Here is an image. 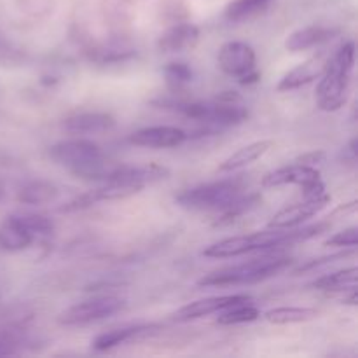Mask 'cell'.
I'll return each instance as SVG.
<instances>
[{
    "instance_id": "1",
    "label": "cell",
    "mask_w": 358,
    "mask_h": 358,
    "mask_svg": "<svg viewBox=\"0 0 358 358\" xmlns=\"http://www.w3.org/2000/svg\"><path fill=\"white\" fill-rule=\"evenodd\" d=\"M327 227L329 224L325 222L304 227V229H294V227L275 229V227H269V231H259V233L245 234V236L224 238V240L215 241L203 250V255L212 259H234L241 257V255L255 254V252H269L280 247H289L297 241L310 240V238L324 233Z\"/></svg>"
},
{
    "instance_id": "2",
    "label": "cell",
    "mask_w": 358,
    "mask_h": 358,
    "mask_svg": "<svg viewBox=\"0 0 358 358\" xmlns=\"http://www.w3.org/2000/svg\"><path fill=\"white\" fill-rule=\"evenodd\" d=\"M49 157L84 180L103 182L114 164L107 163L100 145L86 138L63 140L49 147Z\"/></svg>"
},
{
    "instance_id": "3",
    "label": "cell",
    "mask_w": 358,
    "mask_h": 358,
    "mask_svg": "<svg viewBox=\"0 0 358 358\" xmlns=\"http://www.w3.org/2000/svg\"><path fill=\"white\" fill-rule=\"evenodd\" d=\"M353 66H355V44L350 41L345 42L325 63L317 91L318 107L322 110L334 112L346 103Z\"/></svg>"
},
{
    "instance_id": "4",
    "label": "cell",
    "mask_w": 358,
    "mask_h": 358,
    "mask_svg": "<svg viewBox=\"0 0 358 358\" xmlns=\"http://www.w3.org/2000/svg\"><path fill=\"white\" fill-rule=\"evenodd\" d=\"M289 257L282 255H262L261 259H252L243 264L229 266V268L217 269L208 273L198 282L199 287H231V285H250V283L264 282L280 275L290 266Z\"/></svg>"
},
{
    "instance_id": "5",
    "label": "cell",
    "mask_w": 358,
    "mask_h": 358,
    "mask_svg": "<svg viewBox=\"0 0 358 358\" xmlns=\"http://www.w3.org/2000/svg\"><path fill=\"white\" fill-rule=\"evenodd\" d=\"M243 196L240 180H220L185 189L175 198L180 208L192 212H222Z\"/></svg>"
},
{
    "instance_id": "6",
    "label": "cell",
    "mask_w": 358,
    "mask_h": 358,
    "mask_svg": "<svg viewBox=\"0 0 358 358\" xmlns=\"http://www.w3.org/2000/svg\"><path fill=\"white\" fill-rule=\"evenodd\" d=\"M219 66L243 86H250L261 79V73L257 72V55L247 42H226L219 51Z\"/></svg>"
},
{
    "instance_id": "7",
    "label": "cell",
    "mask_w": 358,
    "mask_h": 358,
    "mask_svg": "<svg viewBox=\"0 0 358 358\" xmlns=\"http://www.w3.org/2000/svg\"><path fill=\"white\" fill-rule=\"evenodd\" d=\"M126 308V301L115 296H98L93 299L83 301V303L72 304L59 315L58 322L66 327H77V325H90L94 322L105 320L114 317L115 313Z\"/></svg>"
},
{
    "instance_id": "8",
    "label": "cell",
    "mask_w": 358,
    "mask_h": 358,
    "mask_svg": "<svg viewBox=\"0 0 358 358\" xmlns=\"http://www.w3.org/2000/svg\"><path fill=\"white\" fill-rule=\"evenodd\" d=\"M170 175V170L161 164H114L103 182H119V184L135 185V187L143 189L147 184H156V182L164 180Z\"/></svg>"
},
{
    "instance_id": "9",
    "label": "cell",
    "mask_w": 358,
    "mask_h": 358,
    "mask_svg": "<svg viewBox=\"0 0 358 358\" xmlns=\"http://www.w3.org/2000/svg\"><path fill=\"white\" fill-rule=\"evenodd\" d=\"M331 203V196L325 192V194L317 196V198H304L301 203H294V205L285 206L283 210H280L271 220H269V227H275V229H290V227H297L299 224H303L304 220H308L310 217L317 215L320 210H324L325 206Z\"/></svg>"
},
{
    "instance_id": "10",
    "label": "cell",
    "mask_w": 358,
    "mask_h": 358,
    "mask_svg": "<svg viewBox=\"0 0 358 358\" xmlns=\"http://www.w3.org/2000/svg\"><path fill=\"white\" fill-rule=\"evenodd\" d=\"M248 301H252V297L247 296V294L206 297V299H199V301H194V303L182 306L177 313H173V320L180 322V324H184V322L198 320V318L219 313V311L226 310V308L234 306V304H240V303H248Z\"/></svg>"
},
{
    "instance_id": "11",
    "label": "cell",
    "mask_w": 358,
    "mask_h": 358,
    "mask_svg": "<svg viewBox=\"0 0 358 358\" xmlns=\"http://www.w3.org/2000/svg\"><path fill=\"white\" fill-rule=\"evenodd\" d=\"M187 138V131L177 126H150L133 133L129 142L133 145L149 147V149H171L182 145Z\"/></svg>"
},
{
    "instance_id": "12",
    "label": "cell",
    "mask_w": 358,
    "mask_h": 358,
    "mask_svg": "<svg viewBox=\"0 0 358 358\" xmlns=\"http://www.w3.org/2000/svg\"><path fill=\"white\" fill-rule=\"evenodd\" d=\"M320 180V171L315 166H306L294 161L292 164L276 168L262 178V187H282V185H299L306 187L311 182Z\"/></svg>"
},
{
    "instance_id": "13",
    "label": "cell",
    "mask_w": 358,
    "mask_h": 358,
    "mask_svg": "<svg viewBox=\"0 0 358 358\" xmlns=\"http://www.w3.org/2000/svg\"><path fill=\"white\" fill-rule=\"evenodd\" d=\"M199 28L192 23H180L168 28L157 38V49L163 52H180L198 44Z\"/></svg>"
},
{
    "instance_id": "14",
    "label": "cell",
    "mask_w": 358,
    "mask_h": 358,
    "mask_svg": "<svg viewBox=\"0 0 358 358\" xmlns=\"http://www.w3.org/2000/svg\"><path fill=\"white\" fill-rule=\"evenodd\" d=\"M325 69V62L322 59V56H313V58L306 59L304 63L297 65L296 69H292L290 72H287L285 76L280 79L276 90L278 91H294L299 90V87L306 86V84L313 83L315 79L322 76Z\"/></svg>"
},
{
    "instance_id": "15",
    "label": "cell",
    "mask_w": 358,
    "mask_h": 358,
    "mask_svg": "<svg viewBox=\"0 0 358 358\" xmlns=\"http://www.w3.org/2000/svg\"><path fill=\"white\" fill-rule=\"evenodd\" d=\"M336 34H338L336 28L322 27V24H311V27H304L292 31V34L287 37L285 48L287 51L290 52L306 51V49L317 48V45L331 41Z\"/></svg>"
},
{
    "instance_id": "16",
    "label": "cell",
    "mask_w": 358,
    "mask_h": 358,
    "mask_svg": "<svg viewBox=\"0 0 358 358\" xmlns=\"http://www.w3.org/2000/svg\"><path fill=\"white\" fill-rule=\"evenodd\" d=\"M157 325H129V327L115 329V331H108L100 334L98 338H94V341L91 343L93 345V350L96 352H107V350L115 348L119 345H124V343L133 341V339L143 338V336L152 334L154 331H157Z\"/></svg>"
},
{
    "instance_id": "17",
    "label": "cell",
    "mask_w": 358,
    "mask_h": 358,
    "mask_svg": "<svg viewBox=\"0 0 358 358\" xmlns=\"http://www.w3.org/2000/svg\"><path fill=\"white\" fill-rule=\"evenodd\" d=\"M35 241L30 231L23 226L20 217L14 215L7 217L2 224H0V248L7 252H21L24 248L30 247Z\"/></svg>"
},
{
    "instance_id": "18",
    "label": "cell",
    "mask_w": 358,
    "mask_h": 358,
    "mask_svg": "<svg viewBox=\"0 0 358 358\" xmlns=\"http://www.w3.org/2000/svg\"><path fill=\"white\" fill-rule=\"evenodd\" d=\"M114 126L115 119L107 112H80L63 121V128L72 133H100Z\"/></svg>"
},
{
    "instance_id": "19",
    "label": "cell",
    "mask_w": 358,
    "mask_h": 358,
    "mask_svg": "<svg viewBox=\"0 0 358 358\" xmlns=\"http://www.w3.org/2000/svg\"><path fill=\"white\" fill-rule=\"evenodd\" d=\"M271 147V140H261V142L248 143V145L238 149L233 156L227 157V159L219 166V171H236L240 170V168L248 166V164L254 163V161L261 159Z\"/></svg>"
},
{
    "instance_id": "20",
    "label": "cell",
    "mask_w": 358,
    "mask_h": 358,
    "mask_svg": "<svg viewBox=\"0 0 358 358\" xmlns=\"http://www.w3.org/2000/svg\"><path fill=\"white\" fill-rule=\"evenodd\" d=\"M357 268H346L341 271L331 273V275H324L318 280L311 283V287L322 292H350V290L357 289Z\"/></svg>"
},
{
    "instance_id": "21",
    "label": "cell",
    "mask_w": 358,
    "mask_h": 358,
    "mask_svg": "<svg viewBox=\"0 0 358 358\" xmlns=\"http://www.w3.org/2000/svg\"><path fill=\"white\" fill-rule=\"evenodd\" d=\"M58 196V189L55 184L45 180H31L27 182L17 191V201L24 205H44L52 201Z\"/></svg>"
},
{
    "instance_id": "22",
    "label": "cell",
    "mask_w": 358,
    "mask_h": 358,
    "mask_svg": "<svg viewBox=\"0 0 358 358\" xmlns=\"http://www.w3.org/2000/svg\"><path fill=\"white\" fill-rule=\"evenodd\" d=\"M318 315L317 310L311 308H275L264 313V320L273 325H290V324H303V322L313 320Z\"/></svg>"
},
{
    "instance_id": "23",
    "label": "cell",
    "mask_w": 358,
    "mask_h": 358,
    "mask_svg": "<svg viewBox=\"0 0 358 358\" xmlns=\"http://www.w3.org/2000/svg\"><path fill=\"white\" fill-rule=\"evenodd\" d=\"M271 0H233L226 9V17L234 23H243L259 16Z\"/></svg>"
},
{
    "instance_id": "24",
    "label": "cell",
    "mask_w": 358,
    "mask_h": 358,
    "mask_svg": "<svg viewBox=\"0 0 358 358\" xmlns=\"http://www.w3.org/2000/svg\"><path fill=\"white\" fill-rule=\"evenodd\" d=\"M250 303V301H248ZM248 303L234 304V306L226 308V310L219 311V318L217 324L219 325H240V324H250L261 317V311L255 306Z\"/></svg>"
},
{
    "instance_id": "25",
    "label": "cell",
    "mask_w": 358,
    "mask_h": 358,
    "mask_svg": "<svg viewBox=\"0 0 358 358\" xmlns=\"http://www.w3.org/2000/svg\"><path fill=\"white\" fill-rule=\"evenodd\" d=\"M16 215L20 217L23 226L30 231L31 236H34L35 240H37V238L51 236L52 231H55L52 220L48 219L45 215H41V213H16Z\"/></svg>"
},
{
    "instance_id": "26",
    "label": "cell",
    "mask_w": 358,
    "mask_h": 358,
    "mask_svg": "<svg viewBox=\"0 0 358 358\" xmlns=\"http://www.w3.org/2000/svg\"><path fill=\"white\" fill-rule=\"evenodd\" d=\"M164 77L171 87H180L192 80V70L184 62H171L164 66Z\"/></svg>"
},
{
    "instance_id": "27",
    "label": "cell",
    "mask_w": 358,
    "mask_h": 358,
    "mask_svg": "<svg viewBox=\"0 0 358 358\" xmlns=\"http://www.w3.org/2000/svg\"><path fill=\"white\" fill-rule=\"evenodd\" d=\"M358 245V229L357 227H348L345 231H339L334 236L325 241V247H345L355 248Z\"/></svg>"
},
{
    "instance_id": "28",
    "label": "cell",
    "mask_w": 358,
    "mask_h": 358,
    "mask_svg": "<svg viewBox=\"0 0 358 358\" xmlns=\"http://www.w3.org/2000/svg\"><path fill=\"white\" fill-rule=\"evenodd\" d=\"M21 345H23V339H21L17 332H0V357L16 355V353H20Z\"/></svg>"
},
{
    "instance_id": "29",
    "label": "cell",
    "mask_w": 358,
    "mask_h": 358,
    "mask_svg": "<svg viewBox=\"0 0 358 358\" xmlns=\"http://www.w3.org/2000/svg\"><path fill=\"white\" fill-rule=\"evenodd\" d=\"M353 252H355V248H352V250H348V252H343V254H336V255H327V257L313 259V261H310V262H306V264H304V266H301V268L297 269V273L315 271V269H320L322 266H329V264H332V262L339 261V259L348 257V255H352Z\"/></svg>"
},
{
    "instance_id": "30",
    "label": "cell",
    "mask_w": 358,
    "mask_h": 358,
    "mask_svg": "<svg viewBox=\"0 0 358 358\" xmlns=\"http://www.w3.org/2000/svg\"><path fill=\"white\" fill-rule=\"evenodd\" d=\"M324 159H325V152H322V150H315V152H308V154H303L301 157H297L296 163L306 164V166H315V164L322 163Z\"/></svg>"
},
{
    "instance_id": "31",
    "label": "cell",
    "mask_w": 358,
    "mask_h": 358,
    "mask_svg": "<svg viewBox=\"0 0 358 358\" xmlns=\"http://www.w3.org/2000/svg\"><path fill=\"white\" fill-rule=\"evenodd\" d=\"M3 196H6V191H3V185H2V184H0V203H2Z\"/></svg>"
}]
</instances>
